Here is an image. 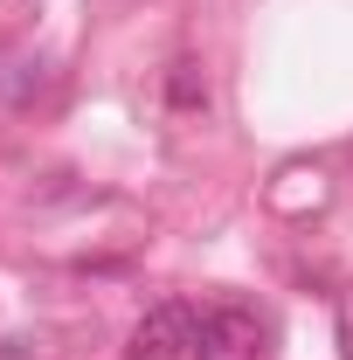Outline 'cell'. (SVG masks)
Wrapping results in <instances>:
<instances>
[{"label":"cell","instance_id":"cell-4","mask_svg":"<svg viewBox=\"0 0 353 360\" xmlns=\"http://www.w3.org/2000/svg\"><path fill=\"white\" fill-rule=\"evenodd\" d=\"M21 70H35V84H42V63H21ZM7 97L21 104V97H28V77H7Z\"/></svg>","mask_w":353,"mask_h":360},{"label":"cell","instance_id":"cell-2","mask_svg":"<svg viewBox=\"0 0 353 360\" xmlns=\"http://www.w3.org/2000/svg\"><path fill=\"white\" fill-rule=\"evenodd\" d=\"M194 326H201V319L187 312L180 298L153 305V312L132 326V360H180V354H194Z\"/></svg>","mask_w":353,"mask_h":360},{"label":"cell","instance_id":"cell-1","mask_svg":"<svg viewBox=\"0 0 353 360\" xmlns=\"http://www.w3.org/2000/svg\"><path fill=\"white\" fill-rule=\"evenodd\" d=\"M194 360H264V319L250 305H215L194 326Z\"/></svg>","mask_w":353,"mask_h":360},{"label":"cell","instance_id":"cell-3","mask_svg":"<svg viewBox=\"0 0 353 360\" xmlns=\"http://www.w3.org/2000/svg\"><path fill=\"white\" fill-rule=\"evenodd\" d=\"M167 97H174L180 111L208 104V77H201V63H187V56H180V63H174V77H167Z\"/></svg>","mask_w":353,"mask_h":360}]
</instances>
